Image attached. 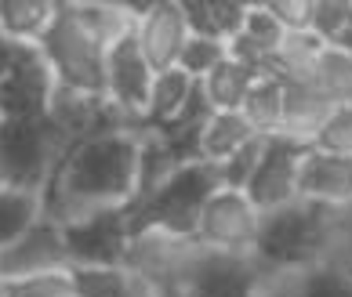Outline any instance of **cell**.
Wrapping results in <instances>:
<instances>
[{
  "mask_svg": "<svg viewBox=\"0 0 352 297\" xmlns=\"http://www.w3.org/2000/svg\"><path fill=\"white\" fill-rule=\"evenodd\" d=\"M142 127H113L76 138L44 196L47 217L76 222L98 211H127L138 200Z\"/></svg>",
  "mask_w": 352,
  "mask_h": 297,
  "instance_id": "1",
  "label": "cell"
},
{
  "mask_svg": "<svg viewBox=\"0 0 352 297\" xmlns=\"http://www.w3.org/2000/svg\"><path fill=\"white\" fill-rule=\"evenodd\" d=\"M342 211H327L309 200H298L283 211L262 214V236L254 247V261L265 276H302L309 268H316L327 261L331 236L338 222L334 217Z\"/></svg>",
  "mask_w": 352,
  "mask_h": 297,
  "instance_id": "2",
  "label": "cell"
},
{
  "mask_svg": "<svg viewBox=\"0 0 352 297\" xmlns=\"http://www.w3.org/2000/svg\"><path fill=\"white\" fill-rule=\"evenodd\" d=\"M218 189H221V178L214 163H204V160L182 163L153 196L127 206L131 236L160 232V236H175V239H197L200 214Z\"/></svg>",
  "mask_w": 352,
  "mask_h": 297,
  "instance_id": "3",
  "label": "cell"
},
{
  "mask_svg": "<svg viewBox=\"0 0 352 297\" xmlns=\"http://www.w3.org/2000/svg\"><path fill=\"white\" fill-rule=\"evenodd\" d=\"M36 47L44 51L58 87H66L73 95H87V98H106V51L109 47L87 25L76 0L55 4V19H51L44 40Z\"/></svg>",
  "mask_w": 352,
  "mask_h": 297,
  "instance_id": "4",
  "label": "cell"
},
{
  "mask_svg": "<svg viewBox=\"0 0 352 297\" xmlns=\"http://www.w3.org/2000/svg\"><path fill=\"white\" fill-rule=\"evenodd\" d=\"M69 145L73 138L51 116L44 120L0 116V185L44 196Z\"/></svg>",
  "mask_w": 352,
  "mask_h": 297,
  "instance_id": "5",
  "label": "cell"
},
{
  "mask_svg": "<svg viewBox=\"0 0 352 297\" xmlns=\"http://www.w3.org/2000/svg\"><path fill=\"white\" fill-rule=\"evenodd\" d=\"M258 236H262V211L247 200V192L218 189L207 200L200 225H197V247L200 250L254 257Z\"/></svg>",
  "mask_w": 352,
  "mask_h": 297,
  "instance_id": "6",
  "label": "cell"
},
{
  "mask_svg": "<svg viewBox=\"0 0 352 297\" xmlns=\"http://www.w3.org/2000/svg\"><path fill=\"white\" fill-rule=\"evenodd\" d=\"M66 239L69 268H124L131 254L127 211H98L76 222H58Z\"/></svg>",
  "mask_w": 352,
  "mask_h": 297,
  "instance_id": "7",
  "label": "cell"
},
{
  "mask_svg": "<svg viewBox=\"0 0 352 297\" xmlns=\"http://www.w3.org/2000/svg\"><path fill=\"white\" fill-rule=\"evenodd\" d=\"M312 145H302V141H291L283 134H272L265 138V152H262V163L247 185V200H251L262 214L272 211H283L302 200V163L309 156Z\"/></svg>",
  "mask_w": 352,
  "mask_h": 297,
  "instance_id": "8",
  "label": "cell"
},
{
  "mask_svg": "<svg viewBox=\"0 0 352 297\" xmlns=\"http://www.w3.org/2000/svg\"><path fill=\"white\" fill-rule=\"evenodd\" d=\"M58 80L51 73L44 51L36 44H19L15 66L0 80V116H22V120H44L51 116Z\"/></svg>",
  "mask_w": 352,
  "mask_h": 297,
  "instance_id": "9",
  "label": "cell"
},
{
  "mask_svg": "<svg viewBox=\"0 0 352 297\" xmlns=\"http://www.w3.org/2000/svg\"><path fill=\"white\" fill-rule=\"evenodd\" d=\"M153 80L156 73L142 55L135 36H124L120 44L106 51V102L131 127H142V120H146Z\"/></svg>",
  "mask_w": 352,
  "mask_h": 297,
  "instance_id": "10",
  "label": "cell"
},
{
  "mask_svg": "<svg viewBox=\"0 0 352 297\" xmlns=\"http://www.w3.org/2000/svg\"><path fill=\"white\" fill-rule=\"evenodd\" d=\"M269 279L254 257L200 250L186 276V297H269Z\"/></svg>",
  "mask_w": 352,
  "mask_h": 297,
  "instance_id": "11",
  "label": "cell"
},
{
  "mask_svg": "<svg viewBox=\"0 0 352 297\" xmlns=\"http://www.w3.org/2000/svg\"><path fill=\"white\" fill-rule=\"evenodd\" d=\"M189 36L192 33L186 22V11H182V0H153L149 11L135 22V40L153 66V73L178 69Z\"/></svg>",
  "mask_w": 352,
  "mask_h": 297,
  "instance_id": "12",
  "label": "cell"
},
{
  "mask_svg": "<svg viewBox=\"0 0 352 297\" xmlns=\"http://www.w3.org/2000/svg\"><path fill=\"white\" fill-rule=\"evenodd\" d=\"M62 268H69L66 239H62V225L47 214L19 243L0 250V279H25V276L62 272Z\"/></svg>",
  "mask_w": 352,
  "mask_h": 297,
  "instance_id": "13",
  "label": "cell"
},
{
  "mask_svg": "<svg viewBox=\"0 0 352 297\" xmlns=\"http://www.w3.org/2000/svg\"><path fill=\"white\" fill-rule=\"evenodd\" d=\"M302 200L327 206V211H349L352 206V160L309 149V156L302 163Z\"/></svg>",
  "mask_w": 352,
  "mask_h": 297,
  "instance_id": "14",
  "label": "cell"
},
{
  "mask_svg": "<svg viewBox=\"0 0 352 297\" xmlns=\"http://www.w3.org/2000/svg\"><path fill=\"white\" fill-rule=\"evenodd\" d=\"M334 109L338 106L320 91L316 80L283 84V131L280 134L291 141H302V145H312Z\"/></svg>",
  "mask_w": 352,
  "mask_h": 297,
  "instance_id": "15",
  "label": "cell"
},
{
  "mask_svg": "<svg viewBox=\"0 0 352 297\" xmlns=\"http://www.w3.org/2000/svg\"><path fill=\"white\" fill-rule=\"evenodd\" d=\"M189 33L192 36H211V40H232L251 11V0H182Z\"/></svg>",
  "mask_w": 352,
  "mask_h": 297,
  "instance_id": "16",
  "label": "cell"
},
{
  "mask_svg": "<svg viewBox=\"0 0 352 297\" xmlns=\"http://www.w3.org/2000/svg\"><path fill=\"white\" fill-rule=\"evenodd\" d=\"M192 87H197V80L186 76L182 69L156 73L153 91H149V109H146V120H142V131H156V134L167 131V127L182 116V109H186Z\"/></svg>",
  "mask_w": 352,
  "mask_h": 297,
  "instance_id": "17",
  "label": "cell"
},
{
  "mask_svg": "<svg viewBox=\"0 0 352 297\" xmlns=\"http://www.w3.org/2000/svg\"><path fill=\"white\" fill-rule=\"evenodd\" d=\"M254 138H262V134L247 123L243 112H211V120L204 123V134H200V160L218 167L229 156H236Z\"/></svg>",
  "mask_w": 352,
  "mask_h": 297,
  "instance_id": "18",
  "label": "cell"
},
{
  "mask_svg": "<svg viewBox=\"0 0 352 297\" xmlns=\"http://www.w3.org/2000/svg\"><path fill=\"white\" fill-rule=\"evenodd\" d=\"M323 51H327V44H323L316 33H309V29L287 33L283 44L276 47V58H272V76H280L283 84L316 80Z\"/></svg>",
  "mask_w": 352,
  "mask_h": 297,
  "instance_id": "19",
  "label": "cell"
},
{
  "mask_svg": "<svg viewBox=\"0 0 352 297\" xmlns=\"http://www.w3.org/2000/svg\"><path fill=\"white\" fill-rule=\"evenodd\" d=\"M51 19V0H0V33L15 44H41Z\"/></svg>",
  "mask_w": 352,
  "mask_h": 297,
  "instance_id": "20",
  "label": "cell"
},
{
  "mask_svg": "<svg viewBox=\"0 0 352 297\" xmlns=\"http://www.w3.org/2000/svg\"><path fill=\"white\" fill-rule=\"evenodd\" d=\"M44 214H47V206H44L41 192L0 185V250H8L11 243H19Z\"/></svg>",
  "mask_w": 352,
  "mask_h": 297,
  "instance_id": "21",
  "label": "cell"
},
{
  "mask_svg": "<svg viewBox=\"0 0 352 297\" xmlns=\"http://www.w3.org/2000/svg\"><path fill=\"white\" fill-rule=\"evenodd\" d=\"M254 80H258L254 69H247V66H240V62L226 58V62H221V66L207 76V80H200V84H204L207 102H211L214 112H240L243 102H247V95H251V87H254Z\"/></svg>",
  "mask_w": 352,
  "mask_h": 297,
  "instance_id": "22",
  "label": "cell"
},
{
  "mask_svg": "<svg viewBox=\"0 0 352 297\" xmlns=\"http://www.w3.org/2000/svg\"><path fill=\"white\" fill-rule=\"evenodd\" d=\"M240 112L247 116V123H251L262 138L280 134L283 131V80H280V76H272V73L258 76Z\"/></svg>",
  "mask_w": 352,
  "mask_h": 297,
  "instance_id": "23",
  "label": "cell"
},
{
  "mask_svg": "<svg viewBox=\"0 0 352 297\" xmlns=\"http://www.w3.org/2000/svg\"><path fill=\"white\" fill-rule=\"evenodd\" d=\"M316 84L334 106H352V55L342 47H327L316 69Z\"/></svg>",
  "mask_w": 352,
  "mask_h": 297,
  "instance_id": "24",
  "label": "cell"
},
{
  "mask_svg": "<svg viewBox=\"0 0 352 297\" xmlns=\"http://www.w3.org/2000/svg\"><path fill=\"white\" fill-rule=\"evenodd\" d=\"M352 25V0H312L309 8V33H316L327 47L342 44Z\"/></svg>",
  "mask_w": 352,
  "mask_h": 297,
  "instance_id": "25",
  "label": "cell"
},
{
  "mask_svg": "<svg viewBox=\"0 0 352 297\" xmlns=\"http://www.w3.org/2000/svg\"><path fill=\"white\" fill-rule=\"evenodd\" d=\"M131 268H69L73 297H120Z\"/></svg>",
  "mask_w": 352,
  "mask_h": 297,
  "instance_id": "26",
  "label": "cell"
},
{
  "mask_svg": "<svg viewBox=\"0 0 352 297\" xmlns=\"http://www.w3.org/2000/svg\"><path fill=\"white\" fill-rule=\"evenodd\" d=\"M229 58V44L226 40H211V36H189L186 51H182L178 69L192 76V80H207L221 62Z\"/></svg>",
  "mask_w": 352,
  "mask_h": 297,
  "instance_id": "27",
  "label": "cell"
},
{
  "mask_svg": "<svg viewBox=\"0 0 352 297\" xmlns=\"http://www.w3.org/2000/svg\"><path fill=\"white\" fill-rule=\"evenodd\" d=\"M262 152H265V138H254V141H247V145L236 152V156H229L226 163H218L221 189H236V192H243L247 185H251L258 163H262Z\"/></svg>",
  "mask_w": 352,
  "mask_h": 297,
  "instance_id": "28",
  "label": "cell"
},
{
  "mask_svg": "<svg viewBox=\"0 0 352 297\" xmlns=\"http://www.w3.org/2000/svg\"><path fill=\"white\" fill-rule=\"evenodd\" d=\"M8 297H73V279L69 268L62 272H44V276H25V279H4Z\"/></svg>",
  "mask_w": 352,
  "mask_h": 297,
  "instance_id": "29",
  "label": "cell"
},
{
  "mask_svg": "<svg viewBox=\"0 0 352 297\" xmlns=\"http://www.w3.org/2000/svg\"><path fill=\"white\" fill-rule=\"evenodd\" d=\"M312 149L352 160V106H338V109L331 112V120L323 123V131L316 134Z\"/></svg>",
  "mask_w": 352,
  "mask_h": 297,
  "instance_id": "30",
  "label": "cell"
},
{
  "mask_svg": "<svg viewBox=\"0 0 352 297\" xmlns=\"http://www.w3.org/2000/svg\"><path fill=\"white\" fill-rule=\"evenodd\" d=\"M240 33H247L251 40L269 47L272 55H276V47L283 44V36H287V29H283L276 19H272V11L265 8V0H251V11H247V22H243Z\"/></svg>",
  "mask_w": 352,
  "mask_h": 297,
  "instance_id": "31",
  "label": "cell"
},
{
  "mask_svg": "<svg viewBox=\"0 0 352 297\" xmlns=\"http://www.w3.org/2000/svg\"><path fill=\"white\" fill-rule=\"evenodd\" d=\"M265 8L272 11L287 33H298V29H309V8L312 0H265Z\"/></svg>",
  "mask_w": 352,
  "mask_h": 297,
  "instance_id": "32",
  "label": "cell"
},
{
  "mask_svg": "<svg viewBox=\"0 0 352 297\" xmlns=\"http://www.w3.org/2000/svg\"><path fill=\"white\" fill-rule=\"evenodd\" d=\"M15 51H19V44L8 40V36L0 33V80L11 73V66H15Z\"/></svg>",
  "mask_w": 352,
  "mask_h": 297,
  "instance_id": "33",
  "label": "cell"
},
{
  "mask_svg": "<svg viewBox=\"0 0 352 297\" xmlns=\"http://www.w3.org/2000/svg\"><path fill=\"white\" fill-rule=\"evenodd\" d=\"M338 47H342V51H349V55H352V25L345 29V36H342V44H338Z\"/></svg>",
  "mask_w": 352,
  "mask_h": 297,
  "instance_id": "34",
  "label": "cell"
},
{
  "mask_svg": "<svg viewBox=\"0 0 352 297\" xmlns=\"http://www.w3.org/2000/svg\"><path fill=\"white\" fill-rule=\"evenodd\" d=\"M0 297H8V290H4V279H0Z\"/></svg>",
  "mask_w": 352,
  "mask_h": 297,
  "instance_id": "35",
  "label": "cell"
}]
</instances>
